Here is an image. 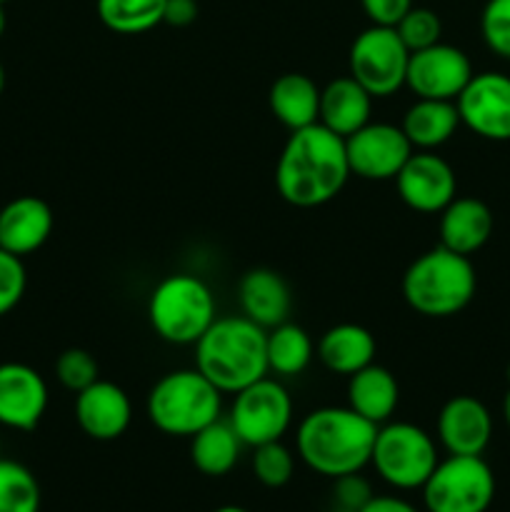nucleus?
I'll return each instance as SVG.
<instances>
[{
  "mask_svg": "<svg viewBox=\"0 0 510 512\" xmlns=\"http://www.w3.org/2000/svg\"><path fill=\"white\" fill-rule=\"evenodd\" d=\"M350 178L345 138L313 123L290 133L275 163V188L295 208H318L338 198Z\"/></svg>",
  "mask_w": 510,
  "mask_h": 512,
  "instance_id": "f257e3e1",
  "label": "nucleus"
},
{
  "mask_svg": "<svg viewBox=\"0 0 510 512\" xmlns=\"http://www.w3.org/2000/svg\"><path fill=\"white\" fill-rule=\"evenodd\" d=\"M378 425L353 408H318L305 415L295 433V450L313 473L323 478L360 473L370 465Z\"/></svg>",
  "mask_w": 510,
  "mask_h": 512,
  "instance_id": "f03ea898",
  "label": "nucleus"
},
{
  "mask_svg": "<svg viewBox=\"0 0 510 512\" xmlns=\"http://www.w3.org/2000/svg\"><path fill=\"white\" fill-rule=\"evenodd\" d=\"M265 340L268 330L245 315L215 318L195 343V368L220 393L235 395L270 373Z\"/></svg>",
  "mask_w": 510,
  "mask_h": 512,
  "instance_id": "7ed1b4c3",
  "label": "nucleus"
},
{
  "mask_svg": "<svg viewBox=\"0 0 510 512\" xmlns=\"http://www.w3.org/2000/svg\"><path fill=\"white\" fill-rule=\"evenodd\" d=\"M478 275L468 255L438 248L425 250L403 275V298L425 318H453L470 305Z\"/></svg>",
  "mask_w": 510,
  "mask_h": 512,
  "instance_id": "20e7f679",
  "label": "nucleus"
},
{
  "mask_svg": "<svg viewBox=\"0 0 510 512\" xmlns=\"http://www.w3.org/2000/svg\"><path fill=\"white\" fill-rule=\"evenodd\" d=\"M145 413L160 433L193 438L198 430L220 418L223 393L198 368L173 370L150 388Z\"/></svg>",
  "mask_w": 510,
  "mask_h": 512,
  "instance_id": "39448f33",
  "label": "nucleus"
},
{
  "mask_svg": "<svg viewBox=\"0 0 510 512\" xmlns=\"http://www.w3.org/2000/svg\"><path fill=\"white\" fill-rule=\"evenodd\" d=\"M215 318V295L190 273L168 275L150 293L148 320L165 343L195 345Z\"/></svg>",
  "mask_w": 510,
  "mask_h": 512,
  "instance_id": "423d86ee",
  "label": "nucleus"
},
{
  "mask_svg": "<svg viewBox=\"0 0 510 512\" xmlns=\"http://www.w3.org/2000/svg\"><path fill=\"white\" fill-rule=\"evenodd\" d=\"M435 440L413 423H383L375 433L370 465L395 490H418L438 465Z\"/></svg>",
  "mask_w": 510,
  "mask_h": 512,
  "instance_id": "0eeeda50",
  "label": "nucleus"
},
{
  "mask_svg": "<svg viewBox=\"0 0 510 512\" xmlns=\"http://www.w3.org/2000/svg\"><path fill=\"white\" fill-rule=\"evenodd\" d=\"M420 490L428 512H485L495 498V475L483 455H448Z\"/></svg>",
  "mask_w": 510,
  "mask_h": 512,
  "instance_id": "6e6552de",
  "label": "nucleus"
},
{
  "mask_svg": "<svg viewBox=\"0 0 510 512\" xmlns=\"http://www.w3.org/2000/svg\"><path fill=\"white\" fill-rule=\"evenodd\" d=\"M410 50L398 30L388 25H370L355 35L348 53L350 78L358 80L373 98H388L405 88Z\"/></svg>",
  "mask_w": 510,
  "mask_h": 512,
  "instance_id": "1a4fd4ad",
  "label": "nucleus"
},
{
  "mask_svg": "<svg viewBox=\"0 0 510 512\" xmlns=\"http://www.w3.org/2000/svg\"><path fill=\"white\" fill-rule=\"evenodd\" d=\"M228 423L248 448L283 440L293 423V400L275 378H260L233 395Z\"/></svg>",
  "mask_w": 510,
  "mask_h": 512,
  "instance_id": "9d476101",
  "label": "nucleus"
},
{
  "mask_svg": "<svg viewBox=\"0 0 510 512\" xmlns=\"http://www.w3.org/2000/svg\"><path fill=\"white\" fill-rule=\"evenodd\" d=\"M460 125L483 140H510V78L503 73H475L455 100Z\"/></svg>",
  "mask_w": 510,
  "mask_h": 512,
  "instance_id": "9b49d317",
  "label": "nucleus"
},
{
  "mask_svg": "<svg viewBox=\"0 0 510 512\" xmlns=\"http://www.w3.org/2000/svg\"><path fill=\"white\" fill-rule=\"evenodd\" d=\"M473 75V63L468 55L440 40L430 48L410 53L405 88L413 90L415 98L458 100Z\"/></svg>",
  "mask_w": 510,
  "mask_h": 512,
  "instance_id": "f8f14e48",
  "label": "nucleus"
},
{
  "mask_svg": "<svg viewBox=\"0 0 510 512\" xmlns=\"http://www.w3.org/2000/svg\"><path fill=\"white\" fill-rule=\"evenodd\" d=\"M350 175L363 180H395L405 160L413 155V145L403 128L393 123H365L345 138Z\"/></svg>",
  "mask_w": 510,
  "mask_h": 512,
  "instance_id": "ddd939ff",
  "label": "nucleus"
},
{
  "mask_svg": "<svg viewBox=\"0 0 510 512\" xmlns=\"http://www.w3.org/2000/svg\"><path fill=\"white\" fill-rule=\"evenodd\" d=\"M400 200L415 213H440L458 195L453 165L433 150H413L395 175Z\"/></svg>",
  "mask_w": 510,
  "mask_h": 512,
  "instance_id": "4468645a",
  "label": "nucleus"
},
{
  "mask_svg": "<svg viewBox=\"0 0 510 512\" xmlns=\"http://www.w3.org/2000/svg\"><path fill=\"white\" fill-rule=\"evenodd\" d=\"M48 410V385L25 363L0 365V425L10 430L38 428Z\"/></svg>",
  "mask_w": 510,
  "mask_h": 512,
  "instance_id": "2eb2a0df",
  "label": "nucleus"
},
{
  "mask_svg": "<svg viewBox=\"0 0 510 512\" xmlns=\"http://www.w3.org/2000/svg\"><path fill=\"white\" fill-rule=\"evenodd\" d=\"M75 420L88 438L110 443L130 428L133 405L120 385L98 378L93 385L75 393Z\"/></svg>",
  "mask_w": 510,
  "mask_h": 512,
  "instance_id": "dca6fc26",
  "label": "nucleus"
},
{
  "mask_svg": "<svg viewBox=\"0 0 510 512\" xmlns=\"http://www.w3.org/2000/svg\"><path fill=\"white\" fill-rule=\"evenodd\" d=\"M493 438V415L473 395H455L438 413V440L448 455H483Z\"/></svg>",
  "mask_w": 510,
  "mask_h": 512,
  "instance_id": "f3484780",
  "label": "nucleus"
},
{
  "mask_svg": "<svg viewBox=\"0 0 510 512\" xmlns=\"http://www.w3.org/2000/svg\"><path fill=\"white\" fill-rule=\"evenodd\" d=\"M53 223V210L43 198L35 195L13 198L0 210V248L18 258L35 253L50 238Z\"/></svg>",
  "mask_w": 510,
  "mask_h": 512,
  "instance_id": "a211bd4d",
  "label": "nucleus"
},
{
  "mask_svg": "<svg viewBox=\"0 0 510 512\" xmlns=\"http://www.w3.org/2000/svg\"><path fill=\"white\" fill-rule=\"evenodd\" d=\"M238 303L245 318L270 330L290 318L293 295L283 275L270 268H253L240 278Z\"/></svg>",
  "mask_w": 510,
  "mask_h": 512,
  "instance_id": "6ab92c4d",
  "label": "nucleus"
},
{
  "mask_svg": "<svg viewBox=\"0 0 510 512\" xmlns=\"http://www.w3.org/2000/svg\"><path fill=\"white\" fill-rule=\"evenodd\" d=\"M440 245L453 253L473 255L483 248L493 235V213L478 198H458L455 195L440 210Z\"/></svg>",
  "mask_w": 510,
  "mask_h": 512,
  "instance_id": "aec40b11",
  "label": "nucleus"
},
{
  "mask_svg": "<svg viewBox=\"0 0 510 512\" xmlns=\"http://www.w3.org/2000/svg\"><path fill=\"white\" fill-rule=\"evenodd\" d=\"M373 100V95L350 75L330 80L325 88H320L318 123L340 138H348L365 123H370Z\"/></svg>",
  "mask_w": 510,
  "mask_h": 512,
  "instance_id": "412c9836",
  "label": "nucleus"
},
{
  "mask_svg": "<svg viewBox=\"0 0 510 512\" xmlns=\"http://www.w3.org/2000/svg\"><path fill=\"white\" fill-rule=\"evenodd\" d=\"M375 345L373 333L363 325L355 323H340L325 330L320 335L318 345H315V355L320 363L338 375H353L363 370L375 360Z\"/></svg>",
  "mask_w": 510,
  "mask_h": 512,
  "instance_id": "4be33fe9",
  "label": "nucleus"
},
{
  "mask_svg": "<svg viewBox=\"0 0 510 512\" xmlns=\"http://www.w3.org/2000/svg\"><path fill=\"white\" fill-rule=\"evenodd\" d=\"M400 403V388L395 375L378 363L365 365L363 370L350 375L348 380V408L363 415L375 425H383L393 418Z\"/></svg>",
  "mask_w": 510,
  "mask_h": 512,
  "instance_id": "5701e85b",
  "label": "nucleus"
},
{
  "mask_svg": "<svg viewBox=\"0 0 510 512\" xmlns=\"http://www.w3.org/2000/svg\"><path fill=\"white\" fill-rule=\"evenodd\" d=\"M268 105L275 120L293 133V130L318 123L320 88L308 75L285 73L270 85Z\"/></svg>",
  "mask_w": 510,
  "mask_h": 512,
  "instance_id": "b1692460",
  "label": "nucleus"
},
{
  "mask_svg": "<svg viewBox=\"0 0 510 512\" xmlns=\"http://www.w3.org/2000/svg\"><path fill=\"white\" fill-rule=\"evenodd\" d=\"M413 150H435L448 143L460 128V115L455 100L418 98L400 123Z\"/></svg>",
  "mask_w": 510,
  "mask_h": 512,
  "instance_id": "393cba45",
  "label": "nucleus"
},
{
  "mask_svg": "<svg viewBox=\"0 0 510 512\" xmlns=\"http://www.w3.org/2000/svg\"><path fill=\"white\" fill-rule=\"evenodd\" d=\"M243 448V440L238 438L233 425L218 418L190 438V460L195 470L208 478H223L235 468Z\"/></svg>",
  "mask_w": 510,
  "mask_h": 512,
  "instance_id": "a878e982",
  "label": "nucleus"
},
{
  "mask_svg": "<svg viewBox=\"0 0 510 512\" xmlns=\"http://www.w3.org/2000/svg\"><path fill=\"white\" fill-rule=\"evenodd\" d=\"M265 350H268V370L280 375V378L300 375L315 355V345L310 335L300 325L290 323V320L268 330Z\"/></svg>",
  "mask_w": 510,
  "mask_h": 512,
  "instance_id": "bb28decb",
  "label": "nucleus"
},
{
  "mask_svg": "<svg viewBox=\"0 0 510 512\" xmlns=\"http://www.w3.org/2000/svg\"><path fill=\"white\" fill-rule=\"evenodd\" d=\"M165 0H95L100 23L118 35H140L163 23Z\"/></svg>",
  "mask_w": 510,
  "mask_h": 512,
  "instance_id": "cd10ccee",
  "label": "nucleus"
},
{
  "mask_svg": "<svg viewBox=\"0 0 510 512\" xmlns=\"http://www.w3.org/2000/svg\"><path fill=\"white\" fill-rule=\"evenodd\" d=\"M0 512H40V485L23 463L0 458Z\"/></svg>",
  "mask_w": 510,
  "mask_h": 512,
  "instance_id": "c85d7f7f",
  "label": "nucleus"
},
{
  "mask_svg": "<svg viewBox=\"0 0 510 512\" xmlns=\"http://www.w3.org/2000/svg\"><path fill=\"white\" fill-rule=\"evenodd\" d=\"M295 458L283 440L265 443L253 448V475L260 485L270 490H278L293 480Z\"/></svg>",
  "mask_w": 510,
  "mask_h": 512,
  "instance_id": "c756f323",
  "label": "nucleus"
},
{
  "mask_svg": "<svg viewBox=\"0 0 510 512\" xmlns=\"http://www.w3.org/2000/svg\"><path fill=\"white\" fill-rule=\"evenodd\" d=\"M395 30H398V35H400V40L405 43V48H408L410 53H415V50H423V48H430V45L440 43L443 23H440V18L435 10L418 8V5H413V8H410L408 13L400 18V23L395 25Z\"/></svg>",
  "mask_w": 510,
  "mask_h": 512,
  "instance_id": "7c9ffc66",
  "label": "nucleus"
},
{
  "mask_svg": "<svg viewBox=\"0 0 510 512\" xmlns=\"http://www.w3.org/2000/svg\"><path fill=\"white\" fill-rule=\"evenodd\" d=\"M55 378L70 393H80L100 378L98 360L83 348H68L55 360Z\"/></svg>",
  "mask_w": 510,
  "mask_h": 512,
  "instance_id": "2f4dec72",
  "label": "nucleus"
},
{
  "mask_svg": "<svg viewBox=\"0 0 510 512\" xmlns=\"http://www.w3.org/2000/svg\"><path fill=\"white\" fill-rule=\"evenodd\" d=\"M485 45L500 58L510 60V0H488L480 15Z\"/></svg>",
  "mask_w": 510,
  "mask_h": 512,
  "instance_id": "473e14b6",
  "label": "nucleus"
},
{
  "mask_svg": "<svg viewBox=\"0 0 510 512\" xmlns=\"http://www.w3.org/2000/svg\"><path fill=\"white\" fill-rule=\"evenodd\" d=\"M25 285H28V275H25L23 258L0 248V318L23 300Z\"/></svg>",
  "mask_w": 510,
  "mask_h": 512,
  "instance_id": "72a5a7b5",
  "label": "nucleus"
},
{
  "mask_svg": "<svg viewBox=\"0 0 510 512\" xmlns=\"http://www.w3.org/2000/svg\"><path fill=\"white\" fill-rule=\"evenodd\" d=\"M333 498L343 512H358L370 498H373V490H370V483L363 475L350 473L335 478Z\"/></svg>",
  "mask_w": 510,
  "mask_h": 512,
  "instance_id": "f704fd0d",
  "label": "nucleus"
},
{
  "mask_svg": "<svg viewBox=\"0 0 510 512\" xmlns=\"http://www.w3.org/2000/svg\"><path fill=\"white\" fill-rule=\"evenodd\" d=\"M370 25H388L395 28L405 13L413 8V0H360Z\"/></svg>",
  "mask_w": 510,
  "mask_h": 512,
  "instance_id": "c9c22d12",
  "label": "nucleus"
},
{
  "mask_svg": "<svg viewBox=\"0 0 510 512\" xmlns=\"http://www.w3.org/2000/svg\"><path fill=\"white\" fill-rule=\"evenodd\" d=\"M198 18V0H165L163 23L173 28H188Z\"/></svg>",
  "mask_w": 510,
  "mask_h": 512,
  "instance_id": "e433bc0d",
  "label": "nucleus"
},
{
  "mask_svg": "<svg viewBox=\"0 0 510 512\" xmlns=\"http://www.w3.org/2000/svg\"><path fill=\"white\" fill-rule=\"evenodd\" d=\"M358 512H418V508L395 495H373Z\"/></svg>",
  "mask_w": 510,
  "mask_h": 512,
  "instance_id": "4c0bfd02",
  "label": "nucleus"
},
{
  "mask_svg": "<svg viewBox=\"0 0 510 512\" xmlns=\"http://www.w3.org/2000/svg\"><path fill=\"white\" fill-rule=\"evenodd\" d=\"M503 415H505V423H508V428H510V388H508V395H505V400H503Z\"/></svg>",
  "mask_w": 510,
  "mask_h": 512,
  "instance_id": "58836bf2",
  "label": "nucleus"
},
{
  "mask_svg": "<svg viewBox=\"0 0 510 512\" xmlns=\"http://www.w3.org/2000/svg\"><path fill=\"white\" fill-rule=\"evenodd\" d=\"M213 512H248V510L240 508V505H223V508H215Z\"/></svg>",
  "mask_w": 510,
  "mask_h": 512,
  "instance_id": "ea45409f",
  "label": "nucleus"
},
{
  "mask_svg": "<svg viewBox=\"0 0 510 512\" xmlns=\"http://www.w3.org/2000/svg\"><path fill=\"white\" fill-rule=\"evenodd\" d=\"M5 25H8V20H5V10H3V3H0V38H3V33H5Z\"/></svg>",
  "mask_w": 510,
  "mask_h": 512,
  "instance_id": "a19ab883",
  "label": "nucleus"
},
{
  "mask_svg": "<svg viewBox=\"0 0 510 512\" xmlns=\"http://www.w3.org/2000/svg\"><path fill=\"white\" fill-rule=\"evenodd\" d=\"M3 88H5V68L3 63H0V95H3Z\"/></svg>",
  "mask_w": 510,
  "mask_h": 512,
  "instance_id": "79ce46f5",
  "label": "nucleus"
},
{
  "mask_svg": "<svg viewBox=\"0 0 510 512\" xmlns=\"http://www.w3.org/2000/svg\"><path fill=\"white\" fill-rule=\"evenodd\" d=\"M508 383H510V363H508Z\"/></svg>",
  "mask_w": 510,
  "mask_h": 512,
  "instance_id": "37998d69",
  "label": "nucleus"
},
{
  "mask_svg": "<svg viewBox=\"0 0 510 512\" xmlns=\"http://www.w3.org/2000/svg\"><path fill=\"white\" fill-rule=\"evenodd\" d=\"M0 3H8V0H0Z\"/></svg>",
  "mask_w": 510,
  "mask_h": 512,
  "instance_id": "c03bdc74",
  "label": "nucleus"
}]
</instances>
